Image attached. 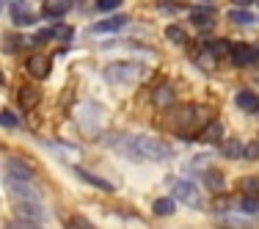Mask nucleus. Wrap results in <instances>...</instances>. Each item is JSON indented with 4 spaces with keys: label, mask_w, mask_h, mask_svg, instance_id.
I'll use <instances>...</instances> for the list:
<instances>
[{
    "label": "nucleus",
    "mask_w": 259,
    "mask_h": 229,
    "mask_svg": "<svg viewBox=\"0 0 259 229\" xmlns=\"http://www.w3.org/2000/svg\"><path fill=\"white\" fill-rule=\"evenodd\" d=\"M168 102H174V91L165 89V86H163V89H157L155 91V105H168Z\"/></svg>",
    "instance_id": "obj_21"
},
{
    "label": "nucleus",
    "mask_w": 259,
    "mask_h": 229,
    "mask_svg": "<svg viewBox=\"0 0 259 229\" xmlns=\"http://www.w3.org/2000/svg\"><path fill=\"white\" fill-rule=\"evenodd\" d=\"M72 229H97L94 224H91V221H85L83 215H75V218H72V224H69Z\"/></svg>",
    "instance_id": "obj_28"
},
{
    "label": "nucleus",
    "mask_w": 259,
    "mask_h": 229,
    "mask_svg": "<svg viewBox=\"0 0 259 229\" xmlns=\"http://www.w3.org/2000/svg\"><path fill=\"white\" fill-rule=\"evenodd\" d=\"M17 100L25 105V108H33V105L39 102V91L36 89H20L17 91Z\"/></svg>",
    "instance_id": "obj_14"
},
{
    "label": "nucleus",
    "mask_w": 259,
    "mask_h": 229,
    "mask_svg": "<svg viewBox=\"0 0 259 229\" xmlns=\"http://www.w3.org/2000/svg\"><path fill=\"white\" fill-rule=\"evenodd\" d=\"M155 213L157 215H171L174 213V199H157L155 202Z\"/></svg>",
    "instance_id": "obj_22"
},
{
    "label": "nucleus",
    "mask_w": 259,
    "mask_h": 229,
    "mask_svg": "<svg viewBox=\"0 0 259 229\" xmlns=\"http://www.w3.org/2000/svg\"><path fill=\"white\" fill-rule=\"evenodd\" d=\"M224 155L226 158H240V155H243V146H240L237 141H229V144L224 146Z\"/></svg>",
    "instance_id": "obj_25"
},
{
    "label": "nucleus",
    "mask_w": 259,
    "mask_h": 229,
    "mask_svg": "<svg viewBox=\"0 0 259 229\" xmlns=\"http://www.w3.org/2000/svg\"><path fill=\"white\" fill-rule=\"evenodd\" d=\"M53 39H61V42H69L72 39V28L69 25H61L53 30Z\"/></svg>",
    "instance_id": "obj_26"
},
{
    "label": "nucleus",
    "mask_w": 259,
    "mask_h": 229,
    "mask_svg": "<svg viewBox=\"0 0 259 229\" xmlns=\"http://www.w3.org/2000/svg\"><path fill=\"white\" fill-rule=\"evenodd\" d=\"M204 185L209 190H221L224 188V174H221V171H212V169L204 171Z\"/></svg>",
    "instance_id": "obj_15"
},
{
    "label": "nucleus",
    "mask_w": 259,
    "mask_h": 229,
    "mask_svg": "<svg viewBox=\"0 0 259 229\" xmlns=\"http://www.w3.org/2000/svg\"><path fill=\"white\" fill-rule=\"evenodd\" d=\"M229 55H232V61L237 66H248V64H254V61H256V55H254V50H251L248 45H234Z\"/></svg>",
    "instance_id": "obj_8"
},
{
    "label": "nucleus",
    "mask_w": 259,
    "mask_h": 229,
    "mask_svg": "<svg viewBox=\"0 0 259 229\" xmlns=\"http://www.w3.org/2000/svg\"><path fill=\"white\" fill-rule=\"evenodd\" d=\"M240 210H243V213H259V202L256 199H243L240 202Z\"/></svg>",
    "instance_id": "obj_30"
},
{
    "label": "nucleus",
    "mask_w": 259,
    "mask_h": 229,
    "mask_svg": "<svg viewBox=\"0 0 259 229\" xmlns=\"http://www.w3.org/2000/svg\"><path fill=\"white\" fill-rule=\"evenodd\" d=\"M229 20L234 22V25H251V22H254V17H251L248 11H245L243 6H240V9L229 11Z\"/></svg>",
    "instance_id": "obj_17"
},
{
    "label": "nucleus",
    "mask_w": 259,
    "mask_h": 229,
    "mask_svg": "<svg viewBox=\"0 0 259 229\" xmlns=\"http://www.w3.org/2000/svg\"><path fill=\"white\" fill-rule=\"evenodd\" d=\"M11 20H14V25H30L36 20V14L30 11V6L25 0H14L11 3Z\"/></svg>",
    "instance_id": "obj_6"
},
{
    "label": "nucleus",
    "mask_w": 259,
    "mask_h": 229,
    "mask_svg": "<svg viewBox=\"0 0 259 229\" xmlns=\"http://www.w3.org/2000/svg\"><path fill=\"white\" fill-rule=\"evenodd\" d=\"M30 179H22V177H14L9 174L6 177V190H9L11 196H14L17 202H25V199H39V190L30 188Z\"/></svg>",
    "instance_id": "obj_4"
},
{
    "label": "nucleus",
    "mask_w": 259,
    "mask_h": 229,
    "mask_svg": "<svg viewBox=\"0 0 259 229\" xmlns=\"http://www.w3.org/2000/svg\"><path fill=\"white\" fill-rule=\"evenodd\" d=\"M127 25V17L119 14V17H108V20L97 22V25H91V33L94 36H102V33H116V30H121Z\"/></svg>",
    "instance_id": "obj_7"
},
{
    "label": "nucleus",
    "mask_w": 259,
    "mask_h": 229,
    "mask_svg": "<svg viewBox=\"0 0 259 229\" xmlns=\"http://www.w3.org/2000/svg\"><path fill=\"white\" fill-rule=\"evenodd\" d=\"M6 229H41L36 221H25V218H17V221H9Z\"/></svg>",
    "instance_id": "obj_24"
},
{
    "label": "nucleus",
    "mask_w": 259,
    "mask_h": 229,
    "mask_svg": "<svg viewBox=\"0 0 259 229\" xmlns=\"http://www.w3.org/2000/svg\"><path fill=\"white\" fill-rule=\"evenodd\" d=\"M221 135H224V130H221V125H218V122H209L207 130L199 135V138H201V141H218Z\"/></svg>",
    "instance_id": "obj_18"
},
{
    "label": "nucleus",
    "mask_w": 259,
    "mask_h": 229,
    "mask_svg": "<svg viewBox=\"0 0 259 229\" xmlns=\"http://www.w3.org/2000/svg\"><path fill=\"white\" fill-rule=\"evenodd\" d=\"M110 144H119L116 149L133 160H165L171 155L163 141L149 138V135H113Z\"/></svg>",
    "instance_id": "obj_1"
},
{
    "label": "nucleus",
    "mask_w": 259,
    "mask_h": 229,
    "mask_svg": "<svg viewBox=\"0 0 259 229\" xmlns=\"http://www.w3.org/2000/svg\"><path fill=\"white\" fill-rule=\"evenodd\" d=\"M141 66L138 64H124V61H119V64H108L105 66V80H110V83H130V80L141 78Z\"/></svg>",
    "instance_id": "obj_3"
},
{
    "label": "nucleus",
    "mask_w": 259,
    "mask_h": 229,
    "mask_svg": "<svg viewBox=\"0 0 259 229\" xmlns=\"http://www.w3.org/2000/svg\"><path fill=\"white\" fill-rule=\"evenodd\" d=\"M53 39V30H39L33 39H28V45H45V42Z\"/></svg>",
    "instance_id": "obj_27"
},
{
    "label": "nucleus",
    "mask_w": 259,
    "mask_h": 229,
    "mask_svg": "<svg viewBox=\"0 0 259 229\" xmlns=\"http://www.w3.org/2000/svg\"><path fill=\"white\" fill-rule=\"evenodd\" d=\"M240 188H243L245 194L256 196L259 194V177H243V179H240Z\"/></svg>",
    "instance_id": "obj_19"
},
{
    "label": "nucleus",
    "mask_w": 259,
    "mask_h": 229,
    "mask_svg": "<svg viewBox=\"0 0 259 229\" xmlns=\"http://www.w3.org/2000/svg\"><path fill=\"white\" fill-rule=\"evenodd\" d=\"M119 6H121V0H97V9L100 11H113Z\"/></svg>",
    "instance_id": "obj_29"
},
{
    "label": "nucleus",
    "mask_w": 259,
    "mask_h": 229,
    "mask_svg": "<svg viewBox=\"0 0 259 229\" xmlns=\"http://www.w3.org/2000/svg\"><path fill=\"white\" fill-rule=\"evenodd\" d=\"M212 53H215V55H226V53H232V47L226 45V42H215V45H212Z\"/></svg>",
    "instance_id": "obj_32"
},
{
    "label": "nucleus",
    "mask_w": 259,
    "mask_h": 229,
    "mask_svg": "<svg viewBox=\"0 0 259 229\" xmlns=\"http://www.w3.org/2000/svg\"><path fill=\"white\" fill-rule=\"evenodd\" d=\"M254 55H256V61H259V50H254Z\"/></svg>",
    "instance_id": "obj_34"
},
{
    "label": "nucleus",
    "mask_w": 259,
    "mask_h": 229,
    "mask_svg": "<svg viewBox=\"0 0 259 229\" xmlns=\"http://www.w3.org/2000/svg\"><path fill=\"white\" fill-rule=\"evenodd\" d=\"M165 36H168V42H174V45H182L185 42V30L180 25H168L165 28Z\"/></svg>",
    "instance_id": "obj_20"
},
{
    "label": "nucleus",
    "mask_w": 259,
    "mask_h": 229,
    "mask_svg": "<svg viewBox=\"0 0 259 229\" xmlns=\"http://www.w3.org/2000/svg\"><path fill=\"white\" fill-rule=\"evenodd\" d=\"M17 218H25V221H45V207L39 204V199H25V202H17Z\"/></svg>",
    "instance_id": "obj_5"
},
{
    "label": "nucleus",
    "mask_w": 259,
    "mask_h": 229,
    "mask_svg": "<svg viewBox=\"0 0 259 229\" xmlns=\"http://www.w3.org/2000/svg\"><path fill=\"white\" fill-rule=\"evenodd\" d=\"M190 20H193L196 28H209L215 22V17H212V11H209V9H193V11H190Z\"/></svg>",
    "instance_id": "obj_12"
},
{
    "label": "nucleus",
    "mask_w": 259,
    "mask_h": 229,
    "mask_svg": "<svg viewBox=\"0 0 259 229\" xmlns=\"http://www.w3.org/2000/svg\"><path fill=\"white\" fill-rule=\"evenodd\" d=\"M171 190H174V199H177V202H185L188 207H196V210L204 207L201 194L196 190L193 182H188V179H174V182H171Z\"/></svg>",
    "instance_id": "obj_2"
},
{
    "label": "nucleus",
    "mask_w": 259,
    "mask_h": 229,
    "mask_svg": "<svg viewBox=\"0 0 259 229\" xmlns=\"http://www.w3.org/2000/svg\"><path fill=\"white\" fill-rule=\"evenodd\" d=\"M243 155H245L248 160H256V158H259V141H251V144L243 149Z\"/></svg>",
    "instance_id": "obj_31"
},
{
    "label": "nucleus",
    "mask_w": 259,
    "mask_h": 229,
    "mask_svg": "<svg viewBox=\"0 0 259 229\" xmlns=\"http://www.w3.org/2000/svg\"><path fill=\"white\" fill-rule=\"evenodd\" d=\"M251 3H254V0H234V6H243V9H245V6H251Z\"/></svg>",
    "instance_id": "obj_33"
},
{
    "label": "nucleus",
    "mask_w": 259,
    "mask_h": 229,
    "mask_svg": "<svg viewBox=\"0 0 259 229\" xmlns=\"http://www.w3.org/2000/svg\"><path fill=\"white\" fill-rule=\"evenodd\" d=\"M28 72L33 78H47L50 75V58H45V55H33V58H28Z\"/></svg>",
    "instance_id": "obj_9"
},
{
    "label": "nucleus",
    "mask_w": 259,
    "mask_h": 229,
    "mask_svg": "<svg viewBox=\"0 0 259 229\" xmlns=\"http://www.w3.org/2000/svg\"><path fill=\"white\" fill-rule=\"evenodd\" d=\"M77 177H80V179H85V182H91L94 188H100V190H108V194L113 190V182H108V179L91 174V171H85V169H77Z\"/></svg>",
    "instance_id": "obj_11"
},
{
    "label": "nucleus",
    "mask_w": 259,
    "mask_h": 229,
    "mask_svg": "<svg viewBox=\"0 0 259 229\" xmlns=\"http://www.w3.org/2000/svg\"><path fill=\"white\" fill-rule=\"evenodd\" d=\"M9 174H14V177H22V179H33V169H28L22 160H17V158H11L9 163Z\"/></svg>",
    "instance_id": "obj_13"
},
{
    "label": "nucleus",
    "mask_w": 259,
    "mask_h": 229,
    "mask_svg": "<svg viewBox=\"0 0 259 229\" xmlns=\"http://www.w3.org/2000/svg\"><path fill=\"white\" fill-rule=\"evenodd\" d=\"M72 9V0H45V14L47 17H64Z\"/></svg>",
    "instance_id": "obj_10"
},
{
    "label": "nucleus",
    "mask_w": 259,
    "mask_h": 229,
    "mask_svg": "<svg viewBox=\"0 0 259 229\" xmlns=\"http://www.w3.org/2000/svg\"><path fill=\"white\" fill-rule=\"evenodd\" d=\"M256 94H251V91H240L237 94V108L243 110H256Z\"/></svg>",
    "instance_id": "obj_16"
},
{
    "label": "nucleus",
    "mask_w": 259,
    "mask_h": 229,
    "mask_svg": "<svg viewBox=\"0 0 259 229\" xmlns=\"http://www.w3.org/2000/svg\"><path fill=\"white\" fill-rule=\"evenodd\" d=\"M17 125H20V119H17L11 110H0V127H9V130H14Z\"/></svg>",
    "instance_id": "obj_23"
}]
</instances>
